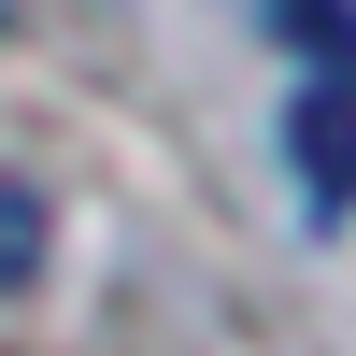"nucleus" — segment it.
Returning <instances> with one entry per match:
<instances>
[{
	"mask_svg": "<svg viewBox=\"0 0 356 356\" xmlns=\"http://www.w3.org/2000/svg\"><path fill=\"white\" fill-rule=\"evenodd\" d=\"M300 186L314 200H356V72L300 86Z\"/></svg>",
	"mask_w": 356,
	"mask_h": 356,
	"instance_id": "1",
	"label": "nucleus"
},
{
	"mask_svg": "<svg viewBox=\"0 0 356 356\" xmlns=\"http://www.w3.org/2000/svg\"><path fill=\"white\" fill-rule=\"evenodd\" d=\"M29 271H43V200L0 171V285H29Z\"/></svg>",
	"mask_w": 356,
	"mask_h": 356,
	"instance_id": "2",
	"label": "nucleus"
}]
</instances>
